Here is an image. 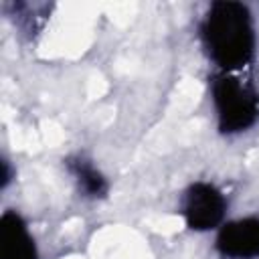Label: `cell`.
Masks as SVG:
<instances>
[{"label": "cell", "instance_id": "obj_6", "mask_svg": "<svg viewBox=\"0 0 259 259\" xmlns=\"http://www.w3.org/2000/svg\"><path fill=\"white\" fill-rule=\"evenodd\" d=\"M69 168L71 172L75 174L81 190L87 194V196H103L105 190H107V184H105V178L83 158H77V160H69Z\"/></svg>", "mask_w": 259, "mask_h": 259}, {"label": "cell", "instance_id": "obj_3", "mask_svg": "<svg viewBox=\"0 0 259 259\" xmlns=\"http://www.w3.org/2000/svg\"><path fill=\"white\" fill-rule=\"evenodd\" d=\"M227 210V200L219 188L208 182L192 184L184 194L182 214L190 229L194 231H208L214 229Z\"/></svg>", "mask_w": 259, "mask_h": 259}, {"label": "cell", "instance_id": "obj_2", "mask_svg": "<svg viewBox=\"0 0 259 259\" xmlns=\"http://www.w3.org/2000/svg\"><path fill=\"white\" fill-rule=\"evenodd\" d=\"M212 101L219 115V127L225 134L247 130L259 115L257 91L233 75H221L212 83Z\"/></svg>", "mask_w": 259, "mask_h": 259}, {"label": "cell", "instance_id": "obj_4", "mask_svg": "<svg viewBox=\"0 0 259 259\" xmlns=\"http://www.w3.org/2000/svg\"><path fill=\"white\" fill-rule=\"evenodd\" d=\"M217 249L229 259L259 257V219L247 217L223 225L217 237Z\"/></svg>", "mask_w": 259, "mask_h": 259}, {"label": "cell", "instance_id": "obj_1", "mask_svg": "<svg viewBox=\"0 0 259 259\" xmlns=\"http://www.w3.org/2000/svg\"><path fill=\"white\" fill-rule=\"evenodd\" d=\"M202 40L210 59L225 71L243 69L255 53L253 20L239 2H214L202 22Z\"/></svg>", "mask_w": 259, "mask_h": 259}, {"label": "cell", "instance_id": "obj_5", "mask_svg": "<svg viewBox=\"0 0 259 259\" xmlns=\"http://www.w3.org/2000/svg\"><path fill=\"white\" fill-rule=\"evenodd\" d=\"M0 259H36L34 241L24 221L12 210L0 219Z\"/></svg>", "mask_w": 259, "mask_h": 259}]
</instances>
